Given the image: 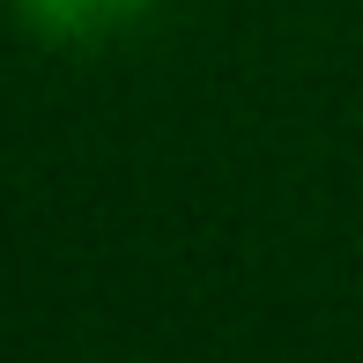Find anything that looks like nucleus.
Returning a JSON list of instances; mask_svg holds the SVG:
<instances>
[{"mask_svg": "<svg viewBox=\"0 0 363 363\" xmlns=\"http://www.w3.org/2000/svg\"><path fill=\"white\" fill-rule=\"evenodd\" d=\"M15 15H23L45 45H96V38H111V30L141 23L148 0H15Z\"/></svg>", "mask_w": 363, "mask_h": 363, "instance_id": "1", "label": "nucleus"}]
</instances>
